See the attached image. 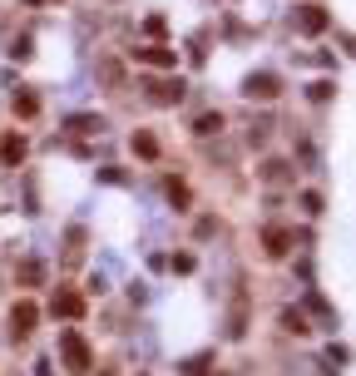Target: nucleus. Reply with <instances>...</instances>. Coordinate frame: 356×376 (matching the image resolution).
Here are the masks:
<instances>
[{
	"instance_id": "nucleus-17",
	"label": "nucleus",
	"mask_w": 356,
	"mask_h": 376,
	"mask_svg": "<svg viewBox=\"0 0 356 376\" xmlns=\"http://www.w3.org/2000/svg\"><path fill=\"white\" fill-rule=\"evenodd\" d=\"M223 129V114H198L193 119V134H218Z\"/></svg>"
},
{
	"instance_id": "nucleus-10",
	"label": "nucleus",
	"mask_w": 356,
	"mask_h": 376,
	"mask_svg": "<svg viewBox=\"0 0 356 376\" xmlns=\"http://www.w3.org/2000/svg\"><path fill=\"white\" fill-rule=\"evenodd\" d=\"M20 283H25V287H40V283H45V262H40V257H25V262H20Z\"/></svg>"
},
{
	"instance_id": "nucleus-14",
	"label": "nucleus",
	"mask_w": 356,
	"mask_h": 376,
	"mask_svg": "<svg viewBox=\"0 0 356 376\" xmlns=\"http://www.w3.org/2000/svg\"><path fill=\"white\" fill-rule=\"evenodd\" d=\"M70 129H75V134H94V129H104V119H99V114H75Z\"/></svg>"
},
{
	"instance_id": "nucleus-5",
	"label": "nucleus",
	"mask_w": 356,
	"mask_h": 376,
	"mask_svg": "<svg viewBox=\"0 0 356 376\" xmlns=\"http://www.w3.org/2000/svg\"><path fill=\"white\" fill-rule=\"evenodd\" d=\"M327 25H332V15H327L322 6H302V10H297V30H302L307 40H312V35H322Z\"/></svg>"
},
{
	"instance_id": "nucleus-25",
	"label": "nucleus",
	"mask_w": 356,
	"mask_h": 376,
	"mask_svg": "<svg viewBox=\"0 0 356 376\" xmlns=\"http://www.w3.org/2000/svg\"><path fill=\"white\" fill-rule=\"evenodd\" d=\"M99 376H114V371H99Z\"/></svg>"
},
{
	"instance_id": "nucleus-22",
	"label": "nucleus",
	"mask_w": 356,
	"mask_h": 376,
	"mask_svg": "<svg viewBox=\"0 0 356 376\" xmlns=\"http://www.w3.org/2000/svg\"><path fill=\"white\" fill-rule=\"evenodd\" d=\"M144 30H149V35H154V40H158V35H163V30H168V25H163V15H149V20H144Z\"/></svg>"
},
{
	"instance_id": "nucleus-12",
	"label": "nucleus",
	"mask_w": 356,
	"mask_h": 376,
	"mask_svg": "<svg viewBox=\"0 0 356 376\" xmlns=\"http://www.w3.org/2000/svg\"><path fill=\"white\" fill-rule=\"evenodd\" d=\"M163 193H168V203H178V208H188V198H193L184 179H168V183H163Z\"/></svg>"
},
{
	"instance_id": "nucleus-9",
	"label": "nucleus",
	"mask_w": 356,
	"mask_h": 376,
	"mask_svg": "<svg viewBox=\"0 0 356 376\" xmlns=\"http://www.w3.org/2000/svg\"><path fill=\"white\" fill-rule=\"evenodd\" d=\"M262 248H267V257H287V248H292V233L287 228H262Z\"/></svg>"
},
{
	"instance_id": "nucleus-20",
	"label": "nucleus",
	"mask_w": 356,
	"mask_h": 376,
	"mask_svg": "<svg viewBox=\"0 0 356 376\" xmlns=\"http://www.w3.org/2000/svg\"><path fill=\"white\" fill-rule=\"evenodd\" d=\"M168 267H173V273H193V267H198V262H193V253H178V257H173Z\"/></svg>"
},
{
	"instance_id": "nucleus-6",
	"label": "nucleus",
	"mask_w": 356,
	"mask_h": 376,
	"mask_svg": "<svg viewBox=\"0 0 356 376\" xmlns=\"http://www.w3.org/2000/svg\"><path fill=\"white\" fill-rule=\"evenodd\" d=\"M243 94H248V99H277L282 84H277V75H248V80H243Z\"/></svg>"
},
{
	"instance_id": "nucleus-16",
	"label": "nucleus",
	"mask_w": 356,
	"mask_h": 376,
	"mask_svg": "<svg viewBox=\"0 0 356 376\" xmlns=\"http://www.w3.org/2000/svg\"><path fill=\"white\" fill-rule=\"evenodd\" d=\"M262 179H267V183H287V164H282V158H267V164H262Z\"/></svg>"
},
{
	"instance_id": "nucleus-3",
	"label": "nucleus",
	"mask_w": 356,
	"mask_h": 376,
	"mask_svg": "<svg viewBox=\"0 0 356 376\" xmlns=\"http://www.w3.org/2000/svg\"><path fill=\"white\" fill-rule=\"evenodd\" d=\"M50 312L65 317V322H80V317H84V297H80L75 287H59V292L50 297Z\"/></svg>"
},
{
	"instance_id": "nucleus-18",
	"label": "nucleus",
	"mask_w": 356,
	"mask_h": 376,
	"mask_svg": "<svg viewBox=\"0 0 356 376\" xmlns=\"http://www.w3.org/2000/svg\"><path fill=\"white\" fill-rule=\"evenodd\" d=\"M307 94H312V99H317V104H327V99H332V94H336V84H332V80H317V84H312V89H307Z\"/></svg>"
},
{
	"instance_id": "nucleus-24",
	"label": "nucleus",
	"mask_w": 356,
	"mask_h": 376,
	"mask_svg": "<svg viewBox=\"0 0 356 376\" xmlns=\"http://www.w3.org/2000/svg\"><path fill=\"white\" fill-rule=\"evenodd\" d=\"M25 6H45V0H25Z\"/></svg>"
},
{
	"instance_id": "nucleus-11",
	"label": "nucleus",
	"mask_w": 356,
	"mask_h": 376,
	"mask_svg": "<svg viewBox=\"0 0 356 376\" xmlns=\"http://www.w3.org/2000/svg\"><path fill=\"white\" fill-rule=\"evenodd\" d=\"M134 153H139V158H158V139H154L149 129H139V134H134Z\"/></svg>"
},
{
	"instance_id": "nucleus-21",
	"label": "nucleus",
	"mask_w": 356,
	"mask_h": 376,
	"mask_svg": "<svg viewBox=\"0 0 356 376\" xmlns=\"http://www.w3.org/2000/svg\"><path fill=\"white\" fill-rule=\"evenodd\" d=\"M302 208H307V213H322V193L307 188V193H302Z\"/></svg>"
},
{
	"instance_id": "nucleus-4",
	"label": "nucleus",
	"mask_w": 356,
	"mask_h": 376,
	"mask_svg": "<svg viewBox=\"0 0 356 376\" xmlns=\"http://www.w3.org/2000/svg\"><path fill=\"white\" fill-rule=\"evenodd\" d=\"M134 60L149 65V70H178V50H168V45H144V50H134Z\"/></svg>"
},
{
	"instance_id": "nucleus-8",
	"label": "nucleus",
	"mask_w": 356,
	"mask_h": 376,
	"mask_svg": "<svg viewBox=\"0 0 356 376\" xmlns=\"http://www.w3.org/2000/svg\"><path fill=\"white\" fill-rule=\"evenodd\" d=\"M25 153H30L25 134H6V139H0V164H6V169H15V164H20Z\"/></svg>"
},
{
	"instance_id": "nucleus-13",
	"label": "nucleus",
	"mask_w": 356,
	"mask_h": 376,
	"mask_svg": "<svg viewBox=\"0 0 356 376\" xmlns=\"http://www.w3.org/2000/svg\"><path fill=\"white\" fill-rule=\"evenodd\" d=\"M15 114H20V119H35V114H40V99H35L30 89H20V94H15Z\"/></svg>"
},
{
	"instance_id": "nucleus-23",
	"label": "nucleus",
	"mask_w": 356,
	"mask_h": 376,
	"mask_svg": "<svg viewBox=\"0 0 356 376\" xmlns=\"http://www.w3.org/2000/svg\"><path fill=\"white\" fill-rule=\"evenodd\" d=\"M10 55H15V60H30V35H20V40H15Z\"/></svg>"
},
{
	"instance_id": "nucleus-7",
	"label": "nucleus",
	"mask_w": 356,
	"mask_h": 376,
	"mask_svg": "<svg viewBox=\"0 0 356 376\" xmlns=\"http://www.w3.org/2000/svg\"><path fill=\"white\" fill-rule=\"evenodd\" d=\"M184 94H188L184 80H158V84H149V99H154V104H178Z\"/></svg>"
},
{
	"instance_id": "nucleus-19",
	"label": "nucleus",
	"mask_w": 356,
	"mask_h": 376,
	"mask_svg": "<svg viewBox=\"0 0 356 376\" xmlns=\"http://www.w3.org/2000/svg\"><path fill=\"white\" fill-rule=\"evenodd\" d=\"M178 371H184V376H203V371H208V356H188Z\"/></svg>"
},
{
	"instance_id": "nucleus-1",
	"label": "nucleus",
	"mask_w": 356,
	"mask_h": 376,
	"mask_svg": "<svg viewBox=\"0 0 356 376\" xmlns=\"http://www.w3.org/2000/svg\"><path fill=\"white\" fill-rule=\"evenodd\" d=\"M59 356H65V366H70V371H89V366H94L89 342H84L75 327H65V332H59Z\"/></svg>"
},
{
	"instance_id": "nucleus-15",
	"label": "nucleus",
	"mask_w": 356,
	"mask_h": 376,
	"mask_svg": "<svg viewBox=\"0 0 356 376\" xmlns=\"http://www.w3.org/2000/svg\"><path fill=\"white\" fill-rule=\"evenodd\" d=\"M282 327H287V332H297V337H307V332H312L302 312H282Z\"/></svg>"
},
{
	"instance_id": "nucleus-2",
	"label": "nucleus",
	"mask_w": 356,
	"mask_h": 376,
	"mask_svg": "<svg viewBox=\"0 0 356 376\" xmlns=\"http://www.w3.org/2000/svg\"><path fill=\"white\" fill-rule=\"evenodd\" d=\"M35 322H40V307H35L30 297H20V302L10 307V337H15V342L30 337V332H35Z\"/></svg>"
}]
</instances>
